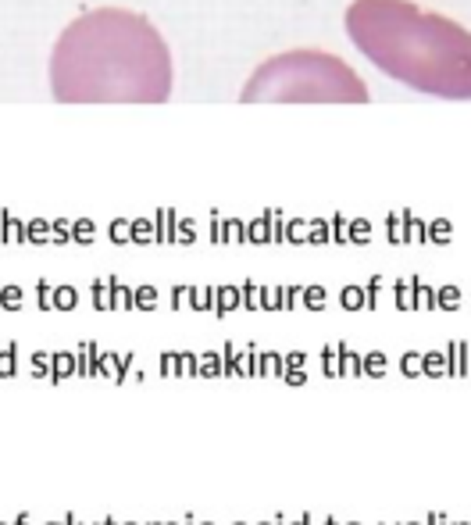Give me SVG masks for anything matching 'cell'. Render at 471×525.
Returning <instances> with one entry per match:
<instances>
[{"mask_svg":"<svg viewBox=\"0 0 471 525\" xmlns=\"http://www.w3.org/2000/svg\"><path fill=\"white\" fill-rule=\"evenodd\" d=\"M361 372H365L368 379H382V375L389 372V358L382 354V350H372L368 358H361Z\"/></svg>","mask_w":471,"mask_h":525,"instance_id":"ba28073f","label":"cell"},{"mask_svg":"<svg viewBox=\"0 0 471 525\" xmlns=\"http://www.w3.org/2000/svg\"><path fill=\"white\" fill-rule=\"evenodd\" d=\"M197 525H214V521H197Z\"/></svg>","mask_w":471,"mask_h":525,"instance_id":"836d02e7","label":"cell"},{"mask_svg":"<svg viewBox=\"0 0 471 525\" xmlns=\"http://www.w3.org/2000/svg\"><path fill=\"white\" fill-rule=\"evenodd\" d=\"M282 525H311V514H304V518H297V521H282Z\"/></svg>","mask_w":471,"mask_h":525,"instance_id":"cb8c5ba5","label":"cell"},{"mask_svg":"<svg viewBox=\"0 0 471 525\" xmlns=\"http://www.w3.org/2000/svg\"><path fill=\"white\" fill-rule=\"evenodd\" d=\"M0 525H11V521H0Z\"/></svg>","mask_w":471,"mask_h":525,"instance_id":"74e56055","label":"cell"},{"mask_svg":"<svg viewBox=\"0 0 471 525\" xmlns=\"http://www.w3.org/2000/svg\"><path fill=\"white\" fill-rule=\"evenodd\" d=\"M450 525H471V521H450Z\"/></svg>","mask_w":471,"mask_h":525,"instance_id":"4dcf8cb0","label":"cell"},{"mask_svg":"<svg viewBox=\"0 0 471 525\" xmlns=\"http://www.w3.org/2000/svg\"><path fill=\"white\" fill-rule=\"evenodd\" d=\"M232 525H247V521H232Z\"/></svg>","mask_w":471,"mask_h":525,"instance_id":"d590c367","label":"cell"},{"mask_svg":"<svg viewBox=\"0 0 471 525\" xmlns=\"http://www.w3.org/2000/svg\"><path fill=\"white\" fill-rule=\"evenodd\" d=\"M197 375L200 379H221V354H200L197 358Z\"/></svg>","mask_w":471,"mask_h":525,"instance_id":"8fae6325","label":"cell"},{"mask_svg":"<svg viewBox=\"0 0 471 525\" xmlns=\"http://www.w3.org/2000/svg\"><path fill=\"white\" fill-rule=\"evenodd\" d=\"M325 525H343V521H336V518H325Z\"/></svg>","mask_w":471,"mask_h":525,"instance_id":"83f0119b","label":"cell"},{"mask_svg":"<svg viewBox=\"0 0 471 525\" xmlns=\"http://www.w3.org/2000/svg\"><path fill=\"white\" fill-rule=\"evenodd\" d=\"M453 301H457V294H453V289H446V294H443V308H453Z\"/></svg>","mask_w":471,"mask_h":525,"instance_id":"7402d4cb","label":"cell"},{"mask_svg":"<svg viewBox=\"0 0 471 525\" xmlns=\"http://www.w3.org/2000/svg\"><path fill=\"white\" fill-rule=\"evenodd\" d=\"M75 525H79V521H75Z\"/></svg>","mask_w":471,"mask_h":525,"instance_id":"ab89813d","label":"cell"},{"mask_svg":"<svg viewBox=\"0 0 471 525\" xmlns=\"http://www.w3.org/2000/svg\"><path fill=\"white\" fill-rule=\"evenodd\" d=\"M11 525H29V514H18V518H15Z\"/></svg>","mask_w":471,"mask_h":525,"instance_id":"484cf974","label":"cell"},{"mask_svg":"<svg viewBox=\"0 0 471 525\" xmlns=\"http://www.w3.org/2000/svg\"><path fill=\"white\" fill-rule=\"evenodd\" d=\"M336 354H339V379H361V358L353 354V350H346V346L339 343Z\"/></svg>","mask_w":471,"mask_h":525,"instance_id":"52a82bcc","label":"cell"},{"mask_svg":"<svg viewBox=\"0 0 471 525\" xmlns=\"http://www.w3.org/2000/svg\"><path fill=\"white\" fill-rule=\"evenodd\" d=\"M122 525H140V521H122Z\"/></svg>","mask_w":471,"mask_h":525,"instance_id":"e575fe53","label":"cell"},{"mask_svg":"<svg viewBox=\"0 0 471 525\" xmlns=\"http://www.w3.org/2000/svg\"><path fill=\"white\" fill-rule=\"evenodd\" d=\"M400 372L407 379H418L422 375V354H415V350H407V354L400 358Z\"/></svg>","mask_w":471,"mask_h":525,"instance_id":"5bb4252c","label":"cell"},{"mask_svg":"<svg viewBox=\"0 0 471 525\" xmlns=\"http://www.w3.org/2000/svg\"><path fill=\"white\" fill-rule=\"evenodd\" d=\"M282 379H286L289 386H307V368H286Z\"/></svg>","mask_w":471,"mask_h":525,"instance_id":"d6986e66","label":"cell"},{"mask_svg":"<svg viewBox=\"0 0 471 525\" xmlns=\"http://www.w3.org/2000/svg\"><path fill=\"white\" fill-rule=\"evenodd\" d=\"M446 361H450V379H460V375L467 372V365H464V346H460V343H453V346L446 350Z\"/></svg>","mask_w":471,"mask_h":525,"instance_id":"4fadbf2b","label":"cell"},{"mask_svg":"<svg viewBox=\"0 0 471 525\" xmlns=\"http://www.w3.org/2000/svg\"><path fill=\"white\" fill-rule=\"evenodd\" d=\"M193 375H197V354L183 350L179 354V379H193Z\"/></svg>","mask_w":471,"mask_h":525,"instance_id":"e0dca14e","label":"cell"},{"mask_svg":"<svg viewBox=\"0 0 471 525\" xmlns=\"http://www.w3.org/2000/svg\"><path fill=\"white\" fill-rule=\"evenodd\" d=\"M171 90V50L140 11L93 8L54 40L50 97L57 104H164Z\"/></svg>","mask_w":471,"mask_h":525,"instance_id":"6da1fadb","label":"cell"},{"mask_svg":"<svg viewBox=\"0 0 471 525\" xmlns=\"http://www.w3.org/2000/svg\"><path fill=\"white\" fill-rule=\"evenodd\" d=\"M382 525H386V521H382Z\"/></svg>","mask_w":471,"mask_h":525,"instance_id":"f35d334b","label":"cell"},{"mask_svg":"<svg viewBox=\"0 0 471 525\" xmlns=\"http://www.w3.org/2000/svg\"><path fill=\"white\" fill-rule=\"evenodd\" d=\"M422 375L429 379H446L450 375V361L443 350H429V354H422Z\"/></svg>","mask_w":471,"mask_h":525,"instance_id":"8992f818","label":"cell"},{"mask_svg":"<svg viewBox=\"0 0 471 525\" xmlns=\"http://www.w3.org/2000/svg\"><path fill=\"white\" fill-rule=\"evenodd\" d=\"M243 104H368L365 79L343 57L314 47L286 50L257 65L247 79Z\"/></svg>","mask_w":471,"mask_h":525,"instance_id":"3957f363","label":"cell"},{"mask_svg":"<svg viewBox=\"0 0 471 525\" xmlns=\"http://www.w3.org/2000/svg\"><path fill=\"white\" fill-rule=\"evenodd\" d=\"M161 375L164 379H179V354H161Z\"/></svg>","mask_w":471,"mask_h":525,"instance_id":"2e32d148","label":"cell"},{"mask_svg":"<svg viewBox=\"0 0 471 525\" xmlns=\"http://www.w3.org/2000/svg\"><path fill=\"white\" fill-rule=\"evenodd\" d=\"M286 521V514H275V521H257V525H282Z\"/></svg>","mask_w":471,"mask_h":525,"instance_id":"d4e9b609","label":"cell"},{"mask_svg":"<svg viewBox=\"0 0 471 525\" xmlns=\"http://www.w3.org/2000/svg\"><path fill=\"white\" fill-rule=\"evenodd\" d=\"M343 301H346V308H361V294H357V289H350Z\"/></svg>","mask_w":471,"mask_h":525,"instance_id":"44dd1931","label":"cell"},{"mask_svg":"<svg viewBox=\"0 0 471 525\" xmlns=\"http://www.w3.org/2000/svg\"><path fill=\"white\" fill-rule=\"evenodd\" d=\"M282 368H286V361H282V354H257V379L264 375V379H282Z\"/></svg>","mask_w":471,"mask_h":525,"instance_id":"30bf717a","label":"cell"},{"mask_svg":"<svg viewBox=\"0 0 471 525\" xmlns=\"http://www.w3.org/2000/svg\"><path fill=\"white\" fill-rule=\"evenodd\" d=\"M65 379H75V354H50V382L61 386Z\"/></svg>","mask_w":471,"mask_h":525,"instance_id":"277c9868","label":"cell"},{"mask_svg":"<svg viewBox=\"0 0 471 525\" xmlns=\"http://www.w3.org/2000/svg\"><path fill=\"white\" fill-rule=\"evenodd\" d=\"M118 375H122V358L118 354H97V379L118 382Z\"/></svg>","mask_w":471,"mask_h":525,"instance_id":"9c48e42d","label":"cell"},{"mask_svg":"<svg viewBox=\"0 0 471 525\" xmlns=\"http://www.w3.org/2000/svg\"><path fill=\"white\" fill-rule=\"evenodd\" d=\"M322 361H325V365H322V368H325V375H329V379H339V354H336L332 346H325V350H322Z\"/></svg>","mask_w":471,"mask_h":525,"instance_id":"9a60e30c","label":"cell"},{"mask_svg":"<svg viewBox=\"0 0 471 525\" xmlns=\"http://www.w3.org/2000/svg\"><path fill=\"white\" fill-rule=\"evenodd\" d=\"M100 525H118V521H114V518H104V521H100Z\"/></svg>","mask_w":471,"mask_h":525,"instance_id":"4316f807","label":"cell"},{"mask_svg":"<svg viewBox=\"0 0 471 525\" xmlns=\"http://www.w3.org/2000/svg\"><path fill=\"white\" fill-rule=\"evenodd\" d=\"M343 525H361V521H343Z\"/></svg>","mask_w":471,"mask_h":525,"instance_id":"d6a6232c","label":"cell"},{"mask_svg":"<svg viewBox=\"0 0 471 525\" xmlns=\"http://www.w3.org/2000/svg\"><path fill=\"white\" fill-rule=\"evenodd\" d=\"M147 525H161V521H147Z\"/></svg>","mask_w":471,"mask_h":525,"instance_id":"8d00e7d4","label":"cell"},{"mask_svg":"<svg viewBox=\"0 0 471 525\" xmlns=\"http://www.w3.org/2000/svg\"><path fill=\"white\" fill-rule=\"evenodd\" d=\"M232 304H236V297H232V294H221V311H228Z\"/></svg>","mask_w":471,"mask_h":525,"instance_id":"603a6c76","label":"cell"},{"mask_svg":"<svg viewBox=\"0 0 471 525\" xmlns=\"http://www.w3.org/2000/svg\"><path fill=\"white\" fill-rule=\"evenodd\" d=\"M400 525H425V521H400Z\"/></svg>","mask_w":471,"mask_h":525,"instance_id":"f1b7e54d","label":"cell"},{"mask_svg":"<svg viewBox=\"0 0 471 525\" xmlns=\"http://www.w3.org/2000/svg\"><path fill=\"white\" fill-rule=\"evenodd\" d=\"M346 36L368 61L429 97L471 100V32L415 0H353Z\"/></svg>","mask_w":471,"mask_h":525,"instance_id":"7a4b0ae2","label":"cell"},{"mask_svg":"<svg viewBox=\"0 0 471 525\" xmlns=\"http://www.w3.org/2000/svg\"><path fill=\"white\" fill-rule=\"evenodd\" d=\"M43 525H65V521H43Z\"/></svg>","mask_w":471,"mask_h":525,"instance_id":"f546056e","label":"cell"},{"mask_svg":"<svg viewBox=\"0 0 471 525\" xmlns=\"http://www.w3.org/2000/svg\"><path fill=\"white\" fill-rule=\"evenodd\" d=\"M32 379H50V354H32Z\"/></svg>","mask_w":471,"mask_h":525,"instance_id":"ac0fdd59","label":"cell"},{"mask_svg":"<svg viewBox=\"0 0 471 525\" xmlns=\"http://www.w3.org/2000/svg\"><path fill=\"white\" fill-rule=\"evenodd\" d=\"M97 343H82V350L75 354V375L79 379H97Z\"/></svg>","mask_w":471,"mask_h":525,"instance_id":"5b68a950","label":"cell"},{"mask_svg":"<svg viewBox=\"0 0 471 525\" xmlns=\"http://www.w3.org/2000/svg\"><path fill=\"white\" fill-rule=\"evenodd\" d=\"M282 361H286V368H304V361H307V354H300V350H293V354H286ZM286 368H282V372H286Z\"/></svg>","mask_w":471,"mask_h":525,"instance_id":"ffe728a7","label":"cell"},{"mask_svg":"<svg viewBox=\"0 0 471 525\" xmlns=\"http://www.w3.org/2000/svg\"><path fill=\"white\" fill-rule=\"evenodd\" d=\"M18 346L15 343H8V350H0V379H15V372H18Z\"/></svg>","mask_w":471,"mask_h":525,"instance_id":"7c38bea8","label":"cell"},{"mask_svg":"<svg viewBox=\"0 0 471 525\" xmlns=\"http://www.w3.org/2000/svg\"><path fill=\"white\" fill-rule=\"evenodd\" d=\"M161 525H179V521H161Z\"/></svg>","mask_w":471,"mask_h":525,"instance_id":"1f68e13d","label":"cell"}]
</instances>
